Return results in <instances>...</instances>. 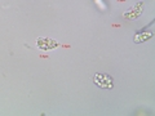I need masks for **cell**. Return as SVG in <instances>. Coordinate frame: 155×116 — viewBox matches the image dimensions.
<instances>
[{
  "label": "cell",
  "mask_w": 155,
  "mask_h": 116,
  "mask_svg": "<svg viewBox=\"0 0 155 116\" xmlns=\"http://www.w3.org/2000/svg\"><path fill=\"white\" fill-rule=\"evenodd\" d=\"M93 81L97 86L102 89H113L114 86V79L107 74H102V72H97L93 76Z\"/></svg>",
  "instance_id": "6da1fadb"
},
{
  "label": "cell",
  "mask_w": 155,
  "mask_h": 116,
  "mask_svg": "<svg viewBox=\"0 0 155 116\" xmlns=\"http://www.w3.org/2000/svg\"><path fill=\"white\" fill-rule=\"evenodd\" d=\"M36 47L38 49H40L41 52H47V50H52L60 47V43L54 39H49V37H38L36 39Z\"/></svg>",
  "instance_id": "7a4b0ae2"
},
{
  "label": "cell",
  "mask_w": 155,
  "mask_h": 116,
  "mask_svg": "<svg viewBox=\"0 0 155 116\" xmlns=\"http://www.w3.org/2000/svg\"><path fill=\"white\" fill-rule=\"evenodd\" d=\"M143 5L145 3L143 2H138L136 3L133 7H130L127 12L123 14V18L125 19H129V21H133V19H137L142 14V11H143Z\"/></svg>",
  "instance_id": "3957f363"
},
{
  "label": "cell",
  "mask_w": 155,
  "mask_h": 116,
  "mask_svg": "<svg viewBox=\"0 0 155 116\" xmlns=\"http://www.w3.org/2000/svg\"><path fill=\"white\" fill-rule=\"evenodd\" d=\"M154 36V34L151 31H141V32H138V34H136L134 37H133V41L134 43H143V41H147L150 40Z\"/></svg>",
  "instance_id": "277c9868"
},
{
  "label": "cell",
  "mask_w": 155,
  "mask_h": 116,
  "mask_svg": "<svg viewBox=\"0 0 155 116\" xmlns=\"http://www.w3.org/2000/svg\"><path fill=\"white\" fill-rule=\"evenodd\" d=\"M94 3L97 4V7L100 8V11H106V9H107L106 4L104 3V0H94Z\"/></svg>",
  "instance_id": "5b68a950"
}]
</instances>
